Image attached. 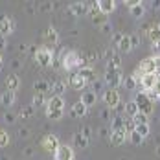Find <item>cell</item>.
Segmentation results:
<instances>
[{
    "label": "cell",
    "mask_w": 160,
    "mask_h": 160,
    "mask_svg": "<svg viewBox=\"0 0 160 160\" xmlns=\"http://www.w3.org/2000/svg\"><path fill=\"white\" fill-rule=\"evenodd\" d=\"M157 72V61H155V57H145L140 61V64L136 66V70H134V78L138 79L140 76H145V74H155Z\"/></svg>",
    "instance_id": "6da1fadb"
},
{
    "label": "cell",
    "mask_w": 160,
    "mask_h": 160,
    "mask_svg": "<svg viewBox=\"0 0 160 160\" xmlns=\"http://www.w3.org/2000/svg\"><path fill=\"white\" fill-rule=\"evenodd\" d=\"M35 61L41 66H52L53 64V52L48 46H41L35 50Z\"/></svg>",
    "instance_id": "7a4b0ae2"
},
{
    "label": "cell",
    "mask_w": 160,
    "mask_h": 160,
    "mask_svg": "<svg viewBox=\"0 0 160 160\" xmlns=\"http://www.w3.org/2000/svg\"><path fill=\"white\" fill-rule=\"evenodd\" d=\"M134 101H136V105H138V112H144L145 116H149L151 112H153V101H151V98L147 96L145 92H138L136 96H134Z\"/></svg>",
    "instance_id": "3957f363"
},
{
    "label": "cell",
    "mask_w": 160,
    "mask_h": 160,
    "mask_svg": "<svg viewBox=\"0 0 160 160\" xmlns=\"http://www.w3.org/2000/svg\"><path fill=\"white\" fill-rule=\"evenodd\" d=\"M103 101L109 109H118L120 107V92L116 88H107L103 90Z\"/></svg>",
    "instance_id": "277c9868"
},
{
    "label": "cell",
    "mask_w": 160,
    "mask_h": 160,
    "mask_svg": "<svg viewBox=\"0 0 160 160\" xmlns=\"http://www.w3.org/2000/svg\"><path fill=\"white\" fill-rule=\"evenodd\" d=\"M122 79H123L122 70H107V74H105V83L109 85V88L118 90V87H122Z\"/></svg>",
    "instance_id": "5b68a950"
},
{
    "label": "cell",
    "mask_w": 160,
    "mask_h": 160,
    "mask_svg": "<svg viewBox=\"0 0 160 160\" xmlns=\"http://www.w3.org/2000/svg\"><path fill=\"white\" fill-rule=\"evenodd\" d=\"M157 74H145V76H140L138 78V83H140V87L144 88V92H151L153 88H155V85H157Z\"/></svg>",
    "instance_id": "8992f818"
},
{
    "label": "cell",
    "mask_w": 160,
    "mask_h": 160,
    "mask_svg": "<svg viewBox=\"0 0 160 160\" xmlns=\"http://www.w3.org/2000/svg\"><path fill=\"white\" fill-rule=\"evenodd\" d=\"M88 8H90L88 2H74V4L68 6V13L74 17H83L88 13Z\"/></svg>",
    "instance_id": "52a82bcc"
},
{
    "label": "cell",
    "mask_w": 160,
    "mask_h": 160,
    "mask_svg": "<svg viewBox=\"0 0 160 160\" xmlns=\"http://www.w3.org/2000/svg\"><path fill=\"white\" fill-rule=\"evenodd\" d=\"M41 145H42V149H46V151H52V153H55L57 149H59V138L55 136V134H46L42 140H41Z\"/></svg>",
    "instance_id": "ba28073f"
},
{
    "label": "cell",
    "mask_w": 160,
    "mask_h": 160,
    "mask_svg": "<svg viewBox=\"0 0 160 160\" xmlns=\"http://www.w3.org/2000/svg\"><path fill=\"white\" fill-rule=\"evenodd\" d=\"M53 158L55 160H74V149H72L70 145L61 144L59 149L53 153Z\"/></svg>",
    "instance_id": "9c48e42d"
},
{
    "label": "cell",
    "mask_w": 160,
    "mask_h": 160,
    "mask_svg": "<svg viewBox=\"0 0 160 160\" xmlns=\"http://www.w3.org/2000/svg\"><path fill=\"white\" fill-rule=\"evenodd\" d=\"M13 30H15V22H13L9 17L0 15V35H2V37H6V35L13 33Z\"/></svg>",
    "instance_id": "30bf717a"
},
{
    "label": "cell",
    "mask_w": 160,
    "mask_h": 160,
    "mask_svg": "<svg viewBox=\"0 0 160 160\" xmlns=\"http://www.w3.org/2000/svg\"><path fill=\"white\" fill-rule=\"evenodd\" d=\"M46 111H64L63 96H52L46 103Z\"/></svg>",
    "instance_id": "8fae6325"
},
{
    "label": "cell",
    "mask_w": 160,
    "mask_h": 160,
    "mask_svg": "<svg viewBox=\"0 0 160 160\" xmlns=\"http://www.w3.org/2000/svg\"><path fill=\"white\" fill-rule=\"evenodd\" d=\"M68 83H70V87H72V88H76V90H81V88H85V87H87V81L79 76V72H72V74H70V78H68Z\"/></svg>",
    "instance_id": "7c38bea8"
},
{
    "label": "cell",
    "mask_w": 160,
    "mask_h": 160,
    "mask_svg": "<svg viewBox=\"0 0 160 160\" xmlns=\"http://www.w3.org/2000/svg\"><path fill=\"white\" fill-rule=\"evenodd\" d=\"M109 138H111V144L112 145H123L127 142V132L122 129V131H112L111 134H109Z\"/></svg>",
    "instance_id": "4fadbf2b"
},
{
    "label": "cell",
    "mask_w": 160,
    "mask_h": 160,
    "mask_svg": "<svg viewBox=\"0 0 160 160\" xmlns=\"http://www.w3.org/2000/svg\"><path fill=\"white\" fill-rule=\"evenodd\" d=\"M98 8L101 15H109L116 9V2L114 0H98Z\"/></svg>",
    "instance_id": "5bb4252c"
},
{
    "label": "cell",
    "mask_w": 160,
    "mask_h": 160,
    "mask_svg": "<svg viewBox=\"0 0 160 160\" xmlns=\"http://www.w3.org/2000/svg\"><path fill=\"white\" fill-rule=\"evenodd\" d=\"M145 35H147V39L151 41V42H157L160 41V28L158 24H149V26H145Z\"/></svg>",
    "instance_id": "9a60e30c"
},
{
    "label": "cell",
    "mask_w": 160,
    "mask_h": 160,
    "mask_svg": "<svg viewBox=\"0 0 160 160\" xmlns=\"http://www.w3.org/2000/svg\"><path fill=\"white\" fill-rule=\"evenodd\" d=\"M87 112H88V107H87L85 103H81V101H76V103L72 105V109H70V114H72L74 118H83Z\"/></svg>",
    "instance_id": "2e32d148"
},
{
    "label": "cell",
    "mask_w": 160,
    "mask_h": 160,
    "mask_svg": "<svg viewBox=\"0 0 160 160\" xmlns=\"http://www.w3.org/2000/svg\"><path fill=\"white\" fill-rule=\"evenodd\" d=\"M81 103H85L87 107H92V105H96L98 101V94L94 92V90H85L83 94H81Z\"/></svg>",
    "instance_id": "e0dca14e"
},
{
    "label": "cell",
    "mask_w": 160,
    "mask_h": 160,
    "mask_svg": "<svg viewBox=\"0 0 160 160\" xmlns=\"http://www.w3.org/2000/svg\"><path fill=\"white\" fill-rule=\"evenodd\" d=\"M78 72H79V76L87 81V83H94V81H96V72H94L92 66H83Z\"/></svg>",
    "instance_id": "ac0fdd59"
},
{
    "label": "cell",
    "mask_w": 160,
    "mask_h": 160,
    "mask_svg": "<svg viewBox=\"0 0 160 160\" xmlns=\"http://www.w3.org/2000/svg\"><path fill=\"white\" fill-rule=\"evenodd\" d=\"M18 87H20V78H18L17 74H11V76H8V78H6V90L15 92Z\"/></svg>",
    "instance_id": "d6986e66"
},
{
    "label": "cell",
    "mask_w": 160,
    "mask_h": 160,
    "mask_svg": "<svg viewBox=\"0 0 160 160\" xmlns=\"http://www.w3.org/2000/svg\"><path fill=\"white\" fill-rule=\"evenodd\" d=\"M42 37H44V41H46L48 44H57V42H59V33L55 32L53 28H46L44 33H42Z\"/></svg>",
    "instance_id": "ffe728a7"
},
{
    "label": "cell",
    "mask_w": 160,
    "mask_h": 160,
    "mask_svg": "<svg viewBox=\"0 0 160 160\" xmlns=\"http://www.w3.org/2000/svg\"><path fill=\"white\" fill-rule=\"evenodd\" d=\"M0 103H2L4 107H11V105L15 103V92H11V90H4V92L0 94Z\"/></svg>",
    "instance_id": "44dd1931"
},
{
    "label": "cell",
    "mask_w": 160,
    "mask_h": 160,
    "mask_svg": "<svg viewBox=\"0 0 160 160\" xmlns=\"http://www.w3.org/2000/svg\"><path fill=\"white\" fill-rule=\"evenodd\" d=\"M123 112H125L129 118L132 120V118L138 114V105H136V101H134V99H129L127 103L123 105Z\"/></svg>",
    "instance_id": "7402d4cb"
},
{
    "label": "cell",
    "mask_w": 160,
    "mask_h": 160,
    "mask_svg": "<svg viewBox=\"0 0 160 160\" xmlns=\"http://www.w3.org/2000/svg\"><path fill=\"white\" fill-rule=\"evenodd\" d=\"M122 85H123V88H125V90H134V88L138 87V79L134 78V74H132V76H123Z\"/></svg>",
    "instance_id": "603a6c76"
},
{
    "label": "cell",
    "mask_w": 160,
    "mask_h": 160,
    "mask_svg": "<svg viewBox=\"0 0 160 160\" xmlns=\"http://www.w3.org/2000/svg\"><path fill=\"white\" fill-rule=\"evenodd\" d=\"M118 50H120V52H123V53H129V52L132 50V44H131V35H123V37H122V41H120V44H118Z\"/></svg>",
    "instance_id": "cb8c5ba5"
},
{
    "label": "cell",
    "mask_w": 160,
    "mask_h": 160,
    "mask_svg": "<svg viewBox=\"0 0 160 160\" xmlns=\"http://www.w3.org/2000/svg\"><path fill=\"white\" fill-rule=\"evenodd\" d=\"M33 88H35V92H42V94H48L50 90V83L46 79H37L33 83Z\"/></svg>",
    "instance_id": "d4e9b609"
},
{
    "label": "cell",
    "mask_w": 160,
    "mask_h": 160,
    "mask_svg": "<svg viewBox=\"0 0 160 160\" xmlns=\"http://www.w3.org/2000/svg\"><path fill=\"white\" fill-rule=\"evenodd\" d=\"M88 142H90V140H87L81 132H76V134H74V145H76L78 149H87V147H88Z\"/></svg>",
    "instance_id": "484cf974"
},
{
    "label": "cell",
    "mask_w": 160,
    "mask_h": 160,
    "mask_svg": "<svg viewBox=\"0 0 160 160\" xmlns=\"http://www.w3.org/2000/svg\"><path fill=\"white\" fill-rule=\"evenodd\" d=\"M48 103V98L46 94H42V92H35L33 94V107L37 109V107H42V105H46Z\"/></svg>",
    "instance_id": "4316f807"
},
{
    "label": "cell",
    "mask_w": 160,
    "mask_h": 160,
    "mask_svg": "<svg viewBox=\"0 0 160 160\" xmlns=\"http://www.w3.org/2000/svg\"><path fill=\"white\" fill-rule=\"evenodd\" d=\"M129 11H131V15L134 17V18H142V17H144V13H145V6L140 2V4H136L134 8H131Z\"/></svg>",
    "instance_id": "83f0119b"
},
{
    "label": "cell",
    "mask_w": 160,
    "mask_h": 160,
    "mask_svg": "<svg viewBox=\"0 0 160 160\" xmlns=\"http://www.w3.org/2000/svg\"><path fill=\"white\" fill-rule=\"evenodd\" d=\"M134 131L145 140V138L149 136V132H151V127H149V123H138V125L134 127Z\"/></svg>",
    "instance_id": "f1b7e54d"
},
{
    "label": "cell",
    "mask_w": 160,
    "mask_h": 160,
    "mask_svg": "<svg viewBox=\"0 0 160 160\" xmlns=\"http://www.w3.org/2000/svg\"><path fill=\"white\" fill-rule=\"evenodd\" d=\"M33 114H35V107H33V105H28V107H24L22 111L18 112V118H20V120H30Z\"/></svg>",
    "instance_id": "f546056e"
},
{
    "label": "cell",
    "mask_w": 160,
    "mask_h": 160,
    "mask_svg": "<svg viewBox=\"0 0 160 160\" xmlns=\"http://www.w3.org/2000/svg\"><path fill=\"white\" fill-rule=\"evenodd\" d=\"M112 131H125V120H123V116H116V118H112Z\"/></svg>",
    "instance_id": "4dcf8cb0"
},
{
    "label": "cell",
    "mask_w": 160,
    "mask_h": 160,
    "mask_svg": "<svg viewBox=\"0 0 160 160\" xmlns=\"http://www.w3.org/2000/svg\"><path fill=\"white\" fill-rule=\"evenodd\" d=\"M64 88H66V83L61 79H57L53 85H52V90L55 92V96H63L64 94Z\"/></svg>",
    "instance_id": "1f68e13d"
},
{
    "label": "cell",
    "mask_w": 160,
    "mask_h": 160,
    "mask_svg": "<svg viewBox=\"0 0 160 160\" xmlns=\"http://www.w3.org/2000/svg\"><path fill=\"white\" fill-rule=\"evenodd\" d=\"M127 140H129V142H131L132 145H140L142 142H144V138H142V136H140V134H138L136 131L129 132V134H127Z\"/></svg>",
    "instance_id": "d6a6232c"
},
{
    "label": "cell",
    "mask_w": 160,
    "mask_h": 160,
    "mask_svg": "<svg viewBox=\"0 0 160 160\" xmlns=\"http://www.w3.org/2000/svg\"><path fill=\"white\" fill-rule=\"evenodd\" d=\"M64 111H46V116H48V120H53V122H57V120H61L63 118Z\"/></svg>",
    "instance_id": "836d02e7"
},
{
    "label": "cell",
    "mask_w": 160,
    "mask_h": 160,
    "mask_svg": "<svg viewBox=\"0 0 160 160\" xmlns=\"http://www.w3.org/2000/svg\"><path fill=\"white\" fill-rule=\"evenodd\" d=\"M147 118H149V116H145L144 112H138V114L132 118V122H134L136 125H138V123H149V120H147Z\"/></svg>",
    "instance_id": "e575fe53"
},
{
    "label": "cell",
    "mask_w": 160,
    "mask_h": 160,
    "mask_svg": "<svg viewBox=\"0 0 160 160\" xmlns=\"http://www.w3.org/2000/svg\"><path fill=\"white\" fill-rule=\"evenodd\" d=\"M8 144H9V134L0 129V147H6Z\"/></svg>",
    "instance_id": "d590c367"
},
{
    "label": "cell",
    "mask_w": 160,
    "mask_h": 160,
    "mask_svg": "<svg viewBox=\"0 0 160 160\" xmlns=\"http://www.w3.org/2000/svg\"><path fill=\"white\" fill-rule=\"evenodd\" d=\"M151 52H153V57H160V41L151 42Z\"/></svg>",
    "instance_id": "8d00e7d4"
},
{
    "label": "cell",
    "mask_w": 160,
    "mask_h": 160,
    "mask_svg": "<svg viewBox=\"0 0 160 160\" xmlns=\"http://www.w3.org/2000/svg\"><path fill=\"white\" fill-rule=\"evenodd\" d=\"M134 127H136V123H134V122H132V120H131V118H129V120H125V132H132V131H134Z\"/></svg>",
    "instance_id": "74e56055"
},
{
    "label": "cell",
    "mask_w": 160,
    "mask_h": 160,
    "mask_svg": "<svg viewBox=\"0 0 160 160\" xmlns=\"http://www.w3.org/2000/svg\"><path fill=\"white\" fill-rule=\"evenodd\" d=\"M81 134H83L87 140H90V138H92V129L88 127V125H85V127L81 129Z\"/></svg>",
    "instance_id": "f35d334b"
},
{
    "label": "cell",
    "mask_w": 160,
    "mask_h": 160,
    "mask_svg": "<svg viewBox=\"0 0 160 160\" xmlns=\"http://www.w3.org/2000/svg\"><path fill=\"white\" fill-rule=\"evenodd\" d=\"M131 44H132V48H136V46L140 44V35H138V33H132V35H131Z\"/></svg>",
    "instance_id": "ab89813d"
},
{
    "label": "cell",
    "mask_w": 160,
    "mask_h": 160,
    "mask_svg": "<svg viewBox=\"0 0 160 160\" xmlns=\"http://www.w3.org/2000/svg\"><path fill=\"white\" fill-rule=\"evenodd\" d=\"M15 114H13V112H6V114H4V120H6V122H8V123H13V122H15Z\"/></svg>",
    "instance_id": "60d3db41"
},
{
    "label": "cell",
    "mask_w": 160,
    "mask_h": 160,
    "mask_svg": "<svg viewBox=\"0 0 160 160\" xmlns=\"http://www.w3.org/2000/svg\"><path fill=\"white\" fill-rule=\"evenodd\" d=\"M122 37H123V33H114V37H112V42L118 46V44H120V41H122Z\"/></svg>",
    "instance_id": "b9f144b4"
},
{
    "label": "cell",
    "mask_w": 160,
    "mask_h": 160,
    "mask_svg": "<svg viewBox=\"0 0 160 160\" xmlns=\"http://www.w3.org/2000/svg\"><path fill=\"white\" fill-rule=\"evenodd\" d=\"M94 24H105V15H98L96 18H92Z\"/></svg>",
    "instance_id": "7bdbcfd3"
},
{
    "label": "cell",
    "mask_w": 160,
    "mask_h": 160,
    "mask_svg": "<svg viewBox=\"0 0 160 160\" xmlns=\"http://www.w3.org/2000/svg\"><path fill=\"white\" fill-rule=\"evenodd\" d=\"M53 4H41V11H52Z\"/></svg>",
    "instance_id": "ee69618b"
},
{
    "label": "cell",
    "mask_w": 160,
    "mask_h": 160,
    "mask_svg": "<svg viewBox=\"0 0 160 160\" xmlns=\"http://www.w3.org/2000/svg\"><path fill=\"white\" fill-rule=\"evenodd\" d=\"M92 90H94V92H98V90H101V81H94V83H92Z\"/></svg>",
    "instance_id": "f6af8a7d"
},
{
    "label": "cell",
    "mask_w": 160,
    "mask_h": 160,
    "mask_svg": "<svg viewBox=\"0 0 160 160\" xmlns=\"http://www.w3.org/2000/svg\"><path fill=\"white\" fill-rule=\"evenodd\" d=\"M136 4H140V2H138V0H125V6H127L129 9H131V8H134Z\"/></svg>",
    "instance_id": "bcb514c9"
},
{
    "label": "cell",
    "mask_w": 160,
    "mask_h": 160,
    "mask_svg": "<svg viewBox=\"0 0 160 160\" xmlns=\"http://www.w3.org/2000/svg\"><path fill=\"white\" fill-rule=\"evenodd\" d=\"M99 28H101V32H105V33H109V32H111V24H109V22H105V24H101Z\"/></svg>",
    "instance_id": "7dc6e473"
},
{
    "label": "cell",
    "mask_w": 160,
    "mask_h": 160,
    "mask_svg": "<svg viewBox=\"0 0 160 160\" xmlns=\"http://www.w3.org/2000/svg\"><path fill=\"white\" fill-rule=\"evenodd\" d=\"M153 92H155V94L158 96V99H160V79L157 81V85H155V88H153Z\"/></svg>",
    "instance_id": "c3c4849f"
},
{
    "label": "cell",
    "mask_w": 160,
    "mask_h": 160,
    "mask_svg": "<svg viewBox=\"0 0 160 160\" xmlns=\"http://www.w3.org/2000/svg\"><path fill=\"white\" fill-rule=\"evenodd\" d=\"M28 134H30V131H28V129H22V131H18V136H22V138H26Z\"/></svg>",
    "instance_id": "681fc988"
},
{
    "label": "cell",
    "mask_w": 160,
    "mask_h": 160,
    "mask_svg": "<svg viewBox=\"0 0 160 160\" xmlns=\"http://www.w3.org/2000/svg\"><path fill=\"white\" fill-rule=\"evenodd\" d=\"M24 155H26V157H32V155H33V149H32V147H26V149H24Z\"/></svg>",
    "instance_id": "f907efd6"
},
{
    "label": "cell",
    "mask_w": 160,
    "mask_h": 160,
    "mask_svg": "<svg viewBox=\"0 0 160 160\" xmlns=\"http://www.w3.org/2000/svg\"><path fill=\"white\" fill-rule=\"evenodd\" d=\"M2 48H6V37H2V35H0V50Z\"/></svg>",
    "instance_id": "816d5d0a"
},
{
    "label": "cell",
    "mask_w": 160,
    "mask_h": 160,
    "mask_svg": "<svg viewBox=\"0 0 160 160\" xmlns=\"http://www.w3.org/2000/svg\"><path fill=\"white\" fill-rule=\"evenodd\" d=\"M153 8H155V9H160V0H155V2H153Z\"/></svg>",
    "instance_id": "f5cc1de1"
},
{
    "label": "cell",
    "mask_w": 160,
    "mask_h": 160,
    "mask_svg": "<svg viewBox=\"0 0 160 160\" xmlns=\"http://www.w3.org/2000/svg\"><path fill=\"white\" fill-rule=\"evenodd\" d=\"M99 132H101V136H107V129H105V127L99 129Z\"/></svg>",
    "instance_id": "db71d44e"
},
{
    "label": "cell",
    "mask_w": 160,
    "mask_h": 160,
    "mask_svg": "<svg viewBox=\"0 0 160 160\" xmlns=\"http://www.w3.org/2000/svg\"><path fill=\"white\" fill-rule=\"evenodd\" d=\"M155 74H157V78L160 79V68H157V72H155Z\"/></svg>",
    "instance_id": "11a10c76"
},
{
    "label": "cell",
    "mask_w": 160,
    "mask_h": 160,
    "mask_svg": "<svg viewBox=\"0 0 160 160\" xmlns=\"http://www.w3.org/2000/svg\"><path fill=\"white\" fill-rule=\"evenodd\" d=\"M157 155H158V157H160V145H158V147H157Z\"/></svg>",
    "instance_id": "9f6ffc18"
},
{
    "label": "cell",
    "mask_w": 160,
    "mask_h": 160,
    "mask_svg": "<svg viewBox=\"0 0 160 160\" xmlns=\"http://www.w3.org/2000/svg\"><path fill=\"white\" fill-rule=\"evenodd\" d=\"M0 63H2V55H0Z\"/></svg>",
    "instance_id": "6f0895ef"
},
{
    "label": "cell",
    "mask_w": 160,
    "mask_h": 160,
    "mask_svg": "<svg viewBox=\"0 0 160 160\" xmlns=\"http://www.w3.org/2000/svg\"><path fill=\"white\" fill-rule=\"evenodd\" d=\"M157 24H158V28H160V22H157Z\"/></svg>",
    "instance_id": "680465c9"
}]
</instances>
